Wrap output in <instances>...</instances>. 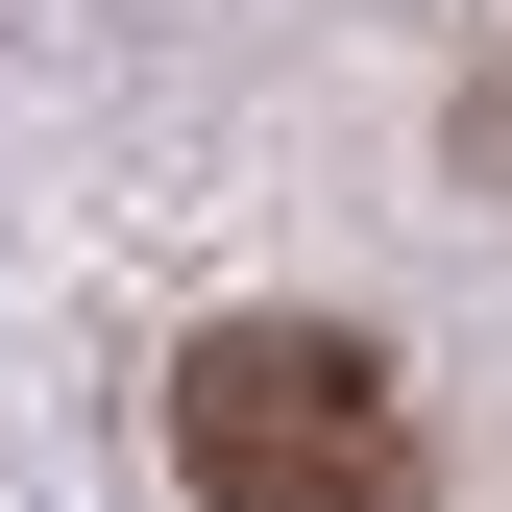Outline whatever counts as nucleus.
Returning <instances> with one entry per match:
<instances>
[{"label": "nucleus", "instance_id": "1", "mask_svg": "<svg viewBox=\"0 0 512 512\" xmlns=\"http://www.w3.org/2000/svg\"><path fill=\"white\" fill-rule=\"evenodd\" d=\"M171 464H196V512H439V439L342 317H220L171 366Z\"/></svg>", "mask_w": 512, "mask_h": 512}]
</instances>
